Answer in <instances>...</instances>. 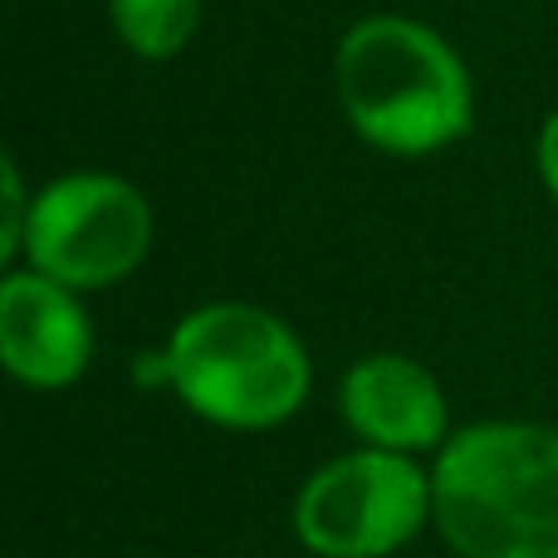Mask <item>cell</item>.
Here are the masks:
<instances>
[{"label": "cell", "instance_id": "cell-1", "mask_svg": "<svg viewBox=\"0 0 558 558\" xmlns=\"http://www.w3.org/2000/svg\"><path fill=\"white\" fill-rule=\"evenodd\" d=\"M432 510L461 558H558V432L465 426L441 446Z\"/></svg>", "mask_w": 558, "mask_h": 558}, {"label": "cell", "instance_id": "cell-9", "mask_svg": "<svg viewBox=\"0 0 558 558\" xmlns=\"http://www.w3.org/2000/svg\"><path fill=\"white\" fill-rule=\"evenodd\" d=\"M0 202H5V221H0V260H15L25 255V231H29V211L35 202L25 196L15 157H5V186H0Z\"/></svg>", "mask_w": 558, "mask_h": 558}, {"label": "cell", "instance_id": "cell-10", "mask_svg": "<svg viewBox=\"0 0 558 558\" xmlns=\"http://www.w3.org/2000/svg\"><path fill=\"white\" fill-rule=\"evenodd\" d=\"M539 177H544V186H549V196L558 202V108L549 113V123H544V133H539Z\"/></svg>", "mask_w": 558, "mask_h": 558}, {"label": "cell", "instance_id": "cell-2", "mask_svg": "<svg viewBox=\"0 0 558 558\" xmlns=\"http://www.w3.org/2000/svg\"><path fill=\"white\" fill-rule=\"evenodd\" d=\"M333 84L348 128L377 153L426 157L471 133V74L461 54L422 20H357L338 45Z\"/></svg>", "mask_w": 558, "mask_h": 558}, {"label": "cell", "instance_id": "cell-5", "mask_svg": "<svg viewBox=\"0 0 558 558\" xmlns=\"http://www.w3.org/2000/svg\"><path fill=\"white\" fill-rule=\"evenodd\" d=\"M432 510V481L397 451H353L328 461L299 490L294 534L318 558H383L402 549Z\"/></svg>", "mask_w": 558, "mask_h": 558}, {"label": "cell", "instance_id": "cell-8", "mask_svg": "<svg viewBox=\"0 0 558 558\" xmlns=\"http://www.w3.org/2000/svg\"><path fill=\"white\" fill-rule=\"evenodd\" d=\"M113 29L133 54L143 59H172L192 45L202 0H108Z\"/></svg>", "mask_w": 558, "mask_h": 558}, {"label": "cell", "instance_id": "cell-4", "mask_svg": "<svg viewBox=\"0 0 558 558\" xmlns=\"http://www.w3.org/2000/svg\"><path fill=\"white\" fill-rule=\"evenodd\" d=\"M153 251V206L133 182L74 172L35 196L25 260L64 289H104L137 270Z\"/></svg>", "mask_w": 558, "mask_h": 558}, {"label": "cell", "instance_id": "cell-6", "mask_svg": "<svg viewBox=\"0 0 558 558\" xmlns=\"http://www.w3.org/2000/svg\"><path fill=\"white\" fill-rule=\"evenodd\" d=\"M94 328L74 289L35 270H15L0 284V357L29 387H69L88 367Z\"/></svg>", "mask_w": 558, "mask_h": 558}, {"label": "cell", "instance_id": "cell-3", "mask_svg": "<svg viewBox=\"0 0 558 558\" xmlns=\"http://www.w3.org/2000/svg\"><path fill=\"white\" fill-rule=\"evenodd\" d=\"M172 387L196 416L265 432L304 407L308 353L284 318L255 304H206L172 328Z\"/></svg>", "mask_w": 558, "mask_h": 558}, {"label": "cell", "instance_id": "cell-7", "mask_svg": "<svg viewBox=\"0 0 558 558\" xmlns=\"http://www.w3.org/2000/svg\"><path fill=\"white\" fill-rule=\"evenodd\" d=\"M343 422L377 451H432L446 436V397L422 363L397 353H373L348 367L343 387Z\"/></svg>", "mask_w": 558, "mask_h": 558}]
</instances>
